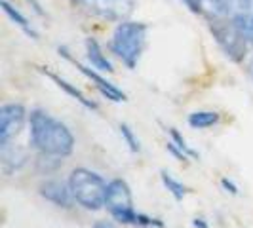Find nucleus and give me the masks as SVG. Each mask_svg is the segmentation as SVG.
<instances>
[{
    "instance_id": "nucleus-1",
    "label": "nucleus",
    "mask_w": 253,
    "mask_h": 228,
    "mask_svg": "<svg viewBox=\"0 0 253 228\" xmlns=\"http://www.w3.org/2000/svg\"><path fill=\"white\" fill-rule=\"evenodd\" d=\"M29 139L35 151L55 158L71 156L76 145L67 124L42 109H33L29 114Z\"/></svg>"
},
{
    "instance_id": "nucleus-2",
    "label": "nucleus",
    "mask_w": 253,
    "mask_h": 228,
    "mask_svg": "<svg viewBox=\"0 0 253 228\" xmlns=\"http://www.w3.org/2000/svg\"><path fill=\"white\" fill-rule=\"evenodd\" d=\"M147 46V25L139 21H122L114 29L111 38V51L126 65L135 69Z\"/></svg>"
},
{
    "instance_id": "nucleus-3",
    "label": "nucleus",
    "mask_w": 253,
    "mask_h": 228,
    "mask_svg": "<svg viewBox=\"0 0 253 228\" xmlns=\"http://www.w3.org/2000/svg\"><path fill=\"white\" fill-rule=\"evenodd\" d=\"M107 185L109 183L99 173L88 167H76L69 175V187L75 202L88 211H99L105 207Z\"/></svg>"
},
{
    "instance_id": "nucleus-4",
    "label": "nucleus",
    "mask_w": 253,
    "mask_h": 228,
    "mask_svg": "<svg viewBox=\"0 0 253 228\" xmlns=\"http://www.w3.org/2000/svg\"><path fill=\"white\" fill-rule=\"evenodd\" d=\"M105 207L116 223L120 225H129L137 227L139 225V211L133 207V196L131 189L124 179H113L107 185V194H105Z\"/></svg>"
},
{
    "instance_id": "nucleus-5",
    "label": "nucleus",
    "mask_w": 253,
    "mask_h": 228,
    "mask_svg": "<svg viewBox=\"0 0 253 228\" xmlns=\"http://www.w3.org/2000/svg\"><path fill=\"white\" fill-rule=\"evenodd\" d=\"M80 12L105 21H126L135 8V0H71Z\"/></svg>"
},
{
    "instance_id": "nucleus-6",
    "label": "nucleus",
    "mask_w": 253,
    "mask_h": 228,
    "mask_svg": "<svg viewBox=\"0 0 253 228\" xmlns=\"http://www.w3.org/2000/svg\"><path fill=\"white\" fill-rule=\"evenodd\" d=\"M223 17H215V21H211V33L217 44L221 46V50L227 53L232 61H242L246 57L248 51V40L242 37V33L234 27L232 21H221Z\"/></svg>"
},
{
    "instance_id": "nucleus-7",
    "label": "nucleus",
    "mask_w": 253,
    "mask_h": 228,
    "mask_svg": "<svg viewBox=\"0 0 253 228\" xmlns=\"http://www.w3.org/2000/svg\"><path fill=\"white\" fill-rule=\"evenodd\" d=\"M27 120V111L21 103H6L0 109V147H8L10 141L21 131Z\"/></svg>"
},
{
    "instance_id": "nucleus-8",
    "label": "nucleus",
    "mask_w": 253,
    "mask_h": 228,
    "mask_svg": "<svg viewBox=\"0 0 253 228\" xmlns=\"http://www.w3.org/2000/svg\"><path fill=\"white\" fill-rule=\"evenodd\" d=\"M57 51H59L63 57H67V59L75 65L76 69L86 76V78L91 80V84L95 86V89L101 93L105 99H109V101H113V103H124L126 101V93L118 88V86H114L113 82H109L107 78H103V76L99 75V71H97V69H91V67H86V65L78 63L76 59H73V57L69 55V51L65 50V48H59Z\"/></svg>"
},
{
    "instance_id": "nucleus-9",
    "label": "nucleus",
    "mask_w": 253,
    "mask_h": 228,
    "mask_svg": "<svg viewBox=\"0 0 253 228\" xmlns=\"http://www.w3.org/2000/svg\"><path fill=\"white\" fill-rule=\"evenodd\" d=\"M38 194L46 200V202L53 203L57 207H71L75 198H73V192L69 183L63 181H57V179H50V181H44L40 187H38Z\"/></svg>"
},
{
    "instance_id": "nucleus-10",
    "label": "nucleus",
    "mask_w": 253,
    "mask_h": 228,
    "mask_svg": "<svg viewBox=\"0 0 253 228\" xmlns=\"http://www.w3.org/2000/svg\"><path fill=\"white\" fill-rule=\"evenodd\" d=\"M230 21L250 44H253V0H234Z\"/></svg>"
},
{
    "instance_id": "nucleus-11",
    "label": "nucleus",
    "mask_w": 253,
    "mask_h": 228,
    "mask_svg": "<svg viewBox=\"0 0 253 228\" xmlns=\"http://www.w3.org/2000/svg\"><path fill=\"white\" fill-rule=\"evenodd\" d=\"M40 71H42V73H44L46 76H48L50 80H53V82L57 84V88H61L65 91V93H67V95H71L73 99H76V101L80 103V105H82L84 109H88V111H97V105L91 101V99H88V97H86V95H84V93H82L80 89L76 88V86H73L71 82H67L65 78L57 76L55 73L48 71V69H40Z\"/></svg>"
},
{
    "instance_id": "nucleus-12",
    "label": "nucleus",
    "mask_w": 253,
    "mask_h": 228,
    "mask_svg": "<svg viewBox=\"0 0 253 228\" xmlns=\"http://www.w3.org/2000/svg\"><path fill=\"white\" fill-rule=\"evenodd\" d=\"M86 55H88V61L91 63L93 69H97L99 73H113V63L109 61V57L103 53L101 46L95 38H88L86 40Z\"/></svg>"
},
{
    "instance_id": "nucleus-13",
    "label": "nucleus",
    "mask_w": 253,
    "mask_h": 228,
    "mask_svg": "<svg viewBox=\"0 0 253 228\" xmlns=\"http://www.w3.org/2000/svg\"><path fill=\"white\" fill-rule=\"evenodd\" d=\"M0 6H2L4 13H6V15H8L10 19H12L13 23L19 27V29H21L23 33H25L27 37H31V38H35V40H37V38H38L37 29L31 25V23H29V19H27L23 13L19 12L17 8H13V6L10 4V2H8V0H2V2H0Z\"/></svg>"
},
{
    "instance_id": "nucleus-14",
    "label": "nucleus",
    "mask_w": 253,
    "mask_h": 228,
    "mask_svg": "<svg viewBox=\"0 0 253 228\" xmlns=\"http://www.w3.org/2000/svg\"><path fill=\"white\" fill-rule=\"evenodd\" d=\"M221 114L215 111H196V113L189 114V126L192 129H208L219 124Z\"/></svg>"
},
{
    "instance_id": "nucleus-15",
    "label": "nucleus",
    "mask_w": 253,
    "mask_h": 228,
    "mask_svg": "<svg viewBox=\"0 0 253 228\" xmlns=\"http://www.w3.org/2000/svg\"><path fill=\"white\" fill-rule=\"evenodd\" d=\"M160 181H162V185H164V189L177 200V202H181L185 196H187V192H189V189L181 183V181H177V179L173 177V175H169L166 169H162L160 171Z\"/></svg>"
},
{
    "instance_id": "nucleus-16",
    "label": "nucleus",
    "mask_w": 253,
    "mask_h": 228,
    "mask_svg": "<svg viewBox=\"0 0 253 228\" xmlns=\"http://www.w3.org/2000/svg\"><path fill=\"white\" fill-rule=\"evenodd\" d=\"M234 0H204V12H210L213 17H230Z\"/></svg>"
},
{
    "instance_id": "nucleus-17",
    "label": "nucleus",
    "mask_w": 253,
    "mask_h": 228,
    "mask_svg": "<svg viewBox=\"0 0 253 228\" xmlns=\"http://www.w3.org/2000/svg\"><path fill=\"white\" fill-rule=\"evenodd\" d=\"M19 151H8V147L2 149V160H4V169L10 173V171H17L21 165L25 164V154H17Z\"/></svg>"
},
{
    "instance_id": "nucleus-18",
    "label": "nucleus",
    "mask_w": 253,
    "mask_h": 228,
    "mask_svg": "<svg viewBox=\"0 0 253 228\" xmlns=\"http://www.w3.org/2000/svg\"><path fill=\"white\" fill-rule=\"evenodd\" d=\"M168 133H169V141H171V143L177 147L179 151H183L187 156H189V158H194V160H198V158H200V154H198V152L190 147L189 143H187V139H185V137L179 133L175 127H169V129H168Z\"/></svg>"
},
{
    "instance_id": "nucleus-19",
    "label": "nucleus",
    "mask_w": 253,
    "mask_h": 228,
    "mask_svg": "<svg viewBox=\"0 0 253 228\" xmlns=\"http://www.w3.org/2000/svg\"><path fill=\"white\" fill-rule=\"evenodd\" d=\"M118 131H120V135H122V141L127 145V149L129 152H133V154H139L141 152V145H139V139H137V135H135V131L131 129V127L127 126V124H120L118 126Z\"/></svg>"
},
{
    "instance_id": "nucleus-20",
    "label": "nucleus",
    "mask_w": 253,
    "mask_h": 228,
    "mask_svg": "<svg viewBox=\"0 0 253 228\" xmlns=\"http://www.w3.org/2000/svg\"><path fill=\"white\" fill-rule=\"evenodd\" d=\"M221 189L225 190V192H228V194H232V196H238V185L232 181V179H227L223 177L221 179Z\"/></svg>"
},
{
    "instance_id": "nucleus-21",
    "label": "nucleus",
    "mask_w": 253,
    "mask_h": 228,
    "mask_svg": "<svg viewBox=\"0 0 253 228\" xmlns=\"http://www.w3.org/2000/svg\"><path fill=\"white\" fill-rule=\"evenodd\" d=\"M166 149H168V151L171 152V154H173V156L177 158L179 162H187V160H189V156H187V154H185V152H183V151H179V149H177V147H175V145H173V143H171V141H168V145H166Z\"/></svg>"
},
{
    "instance_id": "nucleus-22",
    "label": "nucleus",
    "mask_w": 253,
    "mask_h": 228,
    "mask_svg": "<svg viewBox=\"0 0 253 228\" xmlns=\"http://www.w3.org/2000/svg\"><path fill=\"white\" fill-rule=\"evenodd\" d=\"M194 13H204V0H183Z\"/></svg>"
},
{
    "instance_id": "nucleus-23",
    "label": "nucleus",
    "mask_w": 253,
    "mask_h": 228,
    "mask_svg": "<svg viewBox=\"0 0 253 228\" xmlns=\"http://www.w3.org/2000/svg\"><path fill=\"white\" fill-rule=\"evenodd\" d=\"M91 228H118L113 221H97Z\"/></svg>"
},
{
    "instance_id": "nucleus-24",
    "label": "nucleus",
    "mask_w": 253,
    "mask_h": 228,
    "mask_svg": "<svg viewBox=\"0 0 253 228\" xmlns=\"http://www.w3.org/2000/svg\"><path fill=\"white\" fill-rule=\"evenodd\" d=\"M192 227H194V228H208V223H206V221H204L202 217H200V219H198V217H196V219H194V221H192Z\"/></svg>"
},
{
    "instance_id": "nucleus-25",
    "label": "nucleus",
    "mask_w": 253,
    "mask_h": 228,
    "mask_svg": "<svg viewBox=\"0 0 253 228\" xmlns=\"http://www.w3.org/2000/svg\"><path fill=\"white\" fill-rule=\"evenodd\" d=\"M250 75H252V78H253V61H252V65H250Z\"/></svg>"
}]
</instances>
